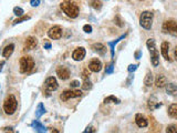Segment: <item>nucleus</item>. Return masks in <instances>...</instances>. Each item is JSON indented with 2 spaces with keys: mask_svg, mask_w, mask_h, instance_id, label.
I'll return each instance as SVG.
<instances>
[{
  "mask_svg": "<svg viewBox=\"0 0 177 133\" xmlns=\"http://www.w3.org/2000/svg\"><path fill=\"white\" fill-rule=\"evenodd\" d=\"M61 9L63 10L65 15L68 16L70 18H77L79 16V7L78 5L74 1L72 0H64V1H62L61 5H60Z\"/></svg>",
  "mask_w": 177,
  "mask_h": 133,
  "instance_id": "obj_1",
  "label": "nucleus"
},
{
  "mask_svg": "<svg viewBox=\"0 0 177 133\" xmlns=\"http://www.w3.org/2000/svg\"><path fill=\"white\" fill-rule=\"evenodd\" d=\"M147 48L150 53V60H152V65L154 67H157L159 65V54L158 51L156 49V44H155V40L153 38H150L146 42Z\"/></svg>",
  "mask_w": 177,
  "mask_h": 133,
  "instance_id": "obj_2",
  "label": "nucleus"
},
{
  "mask_svg": "<svg viewBox=\"0 0 177 133\" xmlns=\"http://www.w3.org/2000/svg\"><path fill=\"white\" fill-rule=\"evenodd\" d=\"M17 106H18V102H17V99H16L15 95H9L7 98L5 102H3V110L7 114L11 115L16 112L17 110Z\"/></svg>",
  "mask_w": 177,
  "mask_h": 133,
  "instance_id": "obj_3",
  "label": "nucleus"
},
{
  "mask_svg": "<svg viewBox=\"0 0 177 133\" xmlns=\"http://www.w3.org/2000/svg\"><path fill=\"white\" fill-rule=\"evenodd\" d=\"M153 13L150 11H143L141 17H139V24H141L144 29L150 30L153 24Z\"/></svg>",
  "mask_w": 177,
  "mask_h": 133,
  "instance_id": "obj_4",
  "label": "nucleus"
},
{
  "mask_svg": "<svg viewBox=\"0 0 177 133\" xmlns=\"http://www.w3.org/2000/svg\"><path fill=\"white\" fill-rule=\"evenodd\" d=\"M33 67H34V61L31 57L26 56L22 57L20 59V72L21 73H27V72H30L32 70Z\"/></svg>",
  "mask_w": 177,
  "mask_h": 133,
  "instance_id": "obj_5",
  "label": "nucleus"
},
{
  "mask_svg": "<svg viewBox=\"0 0 177 133\" xmlns=\"http://www.w3.org/2000/svg\"><path fill=\"white\" fill-rule=\"evenodd\" d=\"M163 31L172 35H177V22L175 20H167L163 24Z\"/></svg>",
  "mask_w": 177,
  "mask_h": 133,
  "instance_id": "obj_6",
  "label": "nucleus"
},
{
  "mask_svg": "<svg viewBox=\"0 0 177 133\" xmlns=\"http://www.w3.org/2000/svg\"><path fill=\"white\" fill-rule=\"evenodd\" d=\"M82 95V91L81 90H65L60 98H61L62 101H68L70 99H73V98H78Z\"/></svg>",
  "mask_w": 177,
  "mask_h": 133,
  "instance_id": "obj_7",
  "label": "nucleus"
},
{
  "mask_svg": "<svg viewBox=\"0 0 177 133\" xmlns=\"http://www.w3.org/2000/svg\"><path fill=\"white\" fill-rule=\"evenodd\" d=\"M44 89L47 92L56 91L58 89V81L54 77H49L44 82Z\"/></svg>",
  "mask_w": 177,
  "mask_h": 133,
  "instance_id": "obj_8",
  "label": "nucleus"
},
{
  "mask_svg": "<svg viewBox=\"0 0 177 133\" xmlns=\"http://www.w3.org/2000/svg\"><path fill=\"white\" fill-rule=\"evenodd\" d=\"M48 35H49L51 39H53V40H58V39H60L62 37L61 27L54 26V27H52V28H50L49 31H48Z\"/></svg>",
  "mask_w": 177,
  "mask_h": 133,
  "instance_id": "obj_9",
  "label": "nucleus"
},
{
  "mask_svg": "<svg viewBox=\"0 0 177 133\" xmlns=\"http://www.w3.org/2000/svg\"><path fill=\"white\" fill-rule=\"evenodd\" d=\"M88 69L92 71V72H100L102 70V62L99 59H92L88 63Z\"/></svg>",
  "mask_w": 177,
  "mask_h": 133,
  "instance_id": "obj_10",
  "label": "nucleus"
},
{
  "mask_svg": "<svg viewBox=\"0 0 177 133\" xmlns=\"http://www.w3.org/2000/svg\"><path fill=\"white\" fill-rule=\"evenodd\" d=\"M38 46V39L35 37H28L24 42V49L26 50H32Z\"/></svg>",
  "mask_w": 177,
  "mask_h": 133,
  "instance_id": "obj_11",
  "label": "nucleus"
},
{
  "mask_svg": "<svg viewBox=\"0 0 177 133\" xmlns=\"http://www.w3.org/2000/svg\"><path fill=\"white\" fill-rule=\"evenodd\" d=\"M85 49L84 48H77L72 53V58H73L75 61H81V60L84 59L85 57Z\"/></svg>",
  "mask_w": 177,
  "mask_h": 133,
  "instance_id": "obj_12",
  "label": "nucleus"
},
{
  "mask_svg": "<svg viewBox=\"0 0 177 133\" xmlns=\"http://www.w3.org/2000/svg\"><path fill=\"white\" fill-rule=\"evenodd\" d=\"M56 74L61 80H68L70 78V71L65 67H59L56 69Z\"/></svg>",
  "mask_w": 177,
  "mask_h": 133,
  "instance_id": "obj_13",
  "label": "nucleus"
},
{
  "mask_svg": "<svg viewBox=\"0 0 177 133\" xmlns=\"http://www.w3.org/2000/svg\"><path fill=\"white\" fill-rule=\"evenodd\" d=\"M135 122H136V124H137V127H146L148 125L147 119L145 118L144 115L139 114H139H136Z\"/></svg>",
  "mask_w": 177,
  "mask_h": 133,
  "instance_id": "obj_14",
  "label": "nucleus"
},
{
  "mask_svg": "<svg viewBox=\"0 0 177 133\" xmlns=\"http://www.w3.org/2000/svg\"><path fill=\"white\" fill-rule=\"evenodd\" d=\"M91 49L94 52H96L97 54H101V56H103V54H105L106 52V48L104 44L102 43H94L91 46Z\"/></svg>",
  "mask_w": 177,
  "mask_h": 133,
  "instance_id": "obj_15",
  "label": "nucleus"
},
{
  "mask_svg": "<svg viewBox=\"0 0 177 133\" xmlns=\"http://www.w3.org/2000/svg\"><path fill=\"white\" fill-rule=\"evenodd\" d=\"M161 52H162V56L166 60H169V43L167 41H164L162 43V46H161Z\"/></svg>",
  "mask_w": 177,
  "mask_h": 133,
  "instance_id": "obj_16",
  "label": "nucleus"
},
{
  "mask_svg": "<svg viewBox=\"0 0 177 133\" xmlns=\"http://www.w3.org/2000/svg\"><path fill=\"white\" fill-rule=\"evenodd\" d=\"M155 84H156L157 88H163L167 84V78L164 76V74H158L155 80Z\"/></svg>",
  "mask_w": 177,
  "mask_h": 133,
  "instance_id": "obj_17",
  "label": "nucleus"
},
{
  "mask_svg": "<svg viewBox=\"0 0 177 133\" xmlns=\"http://www.w3.org/2000/svg\"><path fill=\"white\" fill-rule=\"evenodd\" d=\"M162 105V103L161 102H158V100H157L156 97H154V95H152V97L148 99V108H150V110H155L157 109L158 106Z\"/></svg>",
  "mask_w": 177,
  "mask_h": 133,
  "instance_id": "obj_18",
  "label": "nucleus"
},
{
  "mask_svg": "<svg viewBox=\"0 0 177 133\" xmlns=\"http://www.w3.org/2000/svg\"><path fill=\"white\" fill-rule=\"evenodd\" d=\"M32 127L35 129L37 133H47V127H44L42 123H40L39 121H33Z\"/></svg>",
  "mask_w": 177,
  "mask_h": 133,
  "instance_id": "obj_19",
  "label": "nucleus"
},
{
  "mask_svg": "<svg viewBox=\"0 0 177 133\" xmlns=\"http://www.w3.org/2000/svg\"><path fill=\"white\" fill-rule=\"evenodd\" d=\"M166 92H167L168 94L176 97L177 95V86L175 84V83H168V84H166Z\"/></svg>",
  "mask_w": 177,
  "mask_h": 133,
  "instance_id": "obj_20",
  "label": "nucleus"
},
{
  "mask_svg": "<svg viewBox=\"0 0 177 133\" xmlns=\"http://www.w3.org/2000/svg\"><path fill=\"white\" fill-rule=\"evenodd\" d=\"M13 50H15V44H13V43L8 44V46H7V47L5 48V49H3L2 56L5 57V58H9V57H10L12 54Z\"/></svg>",
  "mask_w": 177,
  "mask_h": 133,
  "instance_id": "obj_21",
  "label": "nucleus"
},
{
  "mask_svg": "<svg viewBox=\"0 0 177 133\" xmlns=\"http://www.w3.org/2000/svg\"><path fill=\"white\" fill-rule=\"evenodd\" d=\"M168 114L169 116L174 119H177V103H173L168 108Z\"/></svg>",
  "mask_w": 177,
  "mask_h": 133,
  "instance_id": "obj_22",
  "label": "nucleus"
},
{
  "mask_svg": "<svg viewBox=\"0 0 177 133\" xmlns=\"http://www.w3.org/2000/svg\"><path fill=\"white\" fill-rule=\"evenodd\" d=\"M153 81H154V77H153V73L148 71L146 76H145V79H144V84L146 87H150L153 84Z\"/></svg>",
  "mask_w": 177,
  "mask_h": 133,
  "instance_id": "obj_23",
  "label": "nucleus"
},
{
  "mask_svg": "<svg viewBox=\"0 0 177 133\" xmlns=\"http://www.w3.org/2000/svg\"><path fill=\"white\" fill-rule=\"evenodd\" d=\"M125 35H121L120 38H118V39H116V40H115V41H113V42H109L110 49H111V56H112V58H113V57H114V49H115V44L117 43L118 41H121L122 39H124V38H125Z\"/></svg>",
  "mask_w": 177,
  "mask_h": 133,
  "instance_id": "obj_24",
  "label": "nucleus"
},
{
  "mask_svg": "<svg viewBox=\"0 0 177 133\" xmlns=\"http://www.w3.org/2000/svg\"><path fill=\"white\" fill-rule=\"evenodd\" d=\"M44 113H45V108H44V105L42 103H39L38 106H37V110H35V116L40 118Z\"/></svg>",
  "mask_w": 177,
  "mask_h": 133,
  "instance_id": "obj_25",
  "label": "nucleus"
},
{
  "mask_svg": "<svg viewBox=\"0 0 177 133\" xmlns=\"http://www.w3.org/2000/svg\"><path fill=\"white\" fill-rule=\"evenodd\" d=\"M121 102L120 101V99H117L116 97H114V95H110V97H107V98H105L104 99V103H116V104H118Z\"/></svg>",
  "mask_w": 177,
  "mask_h": 133,
  "instance_id": "obj_26",
  "label": "nucleus"
},
{
  "mask_svg": "<svg viewBox=\"0 0 177 133\" xmlns=\"http://www.w3.org/2000/svg\"><path fill=\"white\" fill-rule=\"evenodd\" d=\"M29 19H30V16H21V17H19L18 19H16V20L13 21V26L18 24H21V22H23V21L29 20Z\"/></svg>",
  "mask_w": 177,
  "mask_h": 133,
  "instance_id": "obj_27",
  "label": "nucleus"
},
{
  "mask_svg": "<svg viewBox=\"0 0 177 133\" xmlns=\"http://www.w3.org/2000/svg\"><path fill=\"white\" fill-rule=\"evenodd\" d=\"M166 133H177V125L176 124H171L166 127Z\"/></svg>",
  "mask_w": 177,
  "mask_h": 133,
  "instance_id": "obj_28",
  "label": "nucleus"
},
{
  "mask_svg": "<svg viewBox=\"0 0 177 133\" xmlns=\"http://www.w3.org/2000/svg\"><path fill=\"white\" fill-rule=\"evenodd\" d=\"M91 5H92V7L95 9V10H100V9L102 8V2L99 1V0H92Z\"/></svg>",
  "mask_w": 177,
  "mask_h": 133,
  "instance_id": "obj_29",
  "label": "nucleus"
},
{
  "mask_svg": "<svg viewBox=\"0 0 177 133\" xmlns=\"http://www.w3.org/2000/svg\"><path fill=\"white\" fill-rule=\"evenodd\" d=\"M13 13H15L16 16H18V17H21V16H23L24 11H23V9L20 8V7H15V8H13Z\"/></svg>",
  "mask_w": 177,
  "mask_h": 133,
  "instance_id": "obj_30",
  "label": "nucleus"
},
{
  "mask_svg": "<svg viewBox=\"0 0 177 133\" xmlns=\"http://www.w3.org/2000/svg\"><path fill=\"white\" fill-rule=\"evenodd\" d=\"M92 88V82L90 81L88 79L84 80L83 81V84H82V89H84V90H88V89Z\"/></svg>",
  "mask_w": 177,
  "mask_h": 133,
  "instance_id": "obj_31",
  "label": "nucleus"
},
{
  "mask_svg": "<svg viewBox=\"0 0 177 133\" xmlns=\"http://www.w3.org/2000/svg\"><path fill=\"white\" fill-rule=\"evenodd\" d=\"M113 70H114V65H113V63H110V65L105 68V73L106 74L113 73Z\"/></svg>",
  "mask_w": 177,
  "mask_h": 133,
  "instance_id": "obj_32",
  "label": "nucleus"
},
{
  "mask_svg": "<svg viewBox=\"0 0 177 133\" xmlns=\"http://www.w3.org/2000/svg\"><path fill=\"white\" fill-rule=\"evenodd\" d=\"M114 22H115V24H117L118 27H123V24H123V21L121 20V18L118 17V16H116V17L114 18Z\"/></svg>",
  "mask_w": 177,
  "mask_h": 133,
  "instance_id": "obj_33",
  "label": "nucleus"
},
{
  "mask_svg": "<svg viewBox=\"0 0 177 133\" xmlns=\"http://www.w3.org/2000/svg\"><path fill=\"white\" fill-rule=\"evenodd\" d=\"M88 77H90V72H88V69H84L82 72V78L84 80H86V79H88Z\"/></svg>",
  "mask_w": 177,
  "mask_h": 133,
  "instance_id": "obj_34",
  "label": "nucleus"
},
{
  "mask_svg": "<svg viewBox=\"0 0 177 133\" xmlns=\"http://www.w3.org/2000/svg\"><path fill=\"white\" fill-rule=\"evenodd\" d=\"M83 30H84V32L86 33H91L92 32V27L90 24H85V26L83 27Z\"/></svg>",
  "mask_w": 177,
  "mask_h": 133,
  "instance_id": "obj_35",
  "label": "nucleus"
},
{
  "mask_svg": "<svg viewBox=\"0 0 177 133\" xmlns=\"http://www.w3.org/2000/svg\"><path fill=\"white\" fill-rule=\"evenodd\" d=\"M137 67H139L137 65H128V68H127V70H128V72H134V71L137 69Z\"/></svg>",
  "mask_w": 177,
  "mask_h": 133,
  "instance_id": "obj_36",
  "label": "nucleus"
},
{
  "mask_svg": "<svg viewBox=\"0 0 177 133\" xmlns=\"http://www.w3.org/2000/svg\"><path fill=\"white\" fill-rule=\"evenodd\" d=\"M30 5L32 7H38L40 5V0H31L30 1Z\"/></svg>",
  "mask_w": 177,
  "mask_h": 133,
  "instance_id": "obj_37",
  "label": "nucleus"
},
{
  "mask_svg": "<svg viewBox=\"0 0 177 133\" xmlns=\"http://www.w3.org/2000/svg\"><path fill=\"white\" fill-rule=\"evenodd\" d=\"M71 88H77L78 86H80V82L79 81H77V80H74V81H72V82L70 83Z\"/></svg>",
  "mask_w": 177,
  "mask_h": 133,
  "instance_id": "obj_38",
  "label": "nucleus"
},
{
  "mask_svg": "<svg viewBox=\"0 0 177 133\" xmlns=\"http://www.w3.org/2000/svg\"><path fill=\"white\" fill-rule=\"evenodd\" d=\"M5 133H13V130H12V127H5L3 129Z\"/></svg>",
  "mask_w": 177,
  "mask_h": 133,
  "instance_id": "obj_39",
  "label": "nucleus"
},
{
  "mask_svg": "<svg viewBox=\"0 0 177 133\" xmlns=\"http://www.w3.org/2000/svg\"><path fill=\"white\" fill-rule=\"evenodd\" d=\"M43 46H44V48H45V49H50V48H51V43H50V42H48V41H44Z\"/></svg>",
  "mask_w": 177,
  "mask_h": 133,
  "instance_id": "obj_40",
  "label": "nucleus"
},
{
  "mask_svg": "<svg viewBox=\"0 0 177 133\" xmlns=\"http://www.w3.org/2000/svg\"><path fill=\"white\" fill-rule=\"evenodd\" d=\"M141 57V51H136L135 52V59H139Z\"/></svg>",
  "mask_w": 177,
  "mask_h": 133,
  "instance_id": "obj_41",
  "label": "nucleus"
},
{
  "mask_svg": "<svg viewBox=\"0 0 177 133\" xmlns=\"http://www.w3.org/2000/svg\"><path fill=\"white\" fill-rule=\"evenodd\" d=\"M5 65V61H0V71L2 70V67Z\"/></svg>",
  "mask_w": 177,
  "mask_h": 133,
  "instance_id": "obj_42",
  "label": "nucleus"
},
{
  "mask_svg": "<svg viewBox=\"0 0 177 133\" xmlns=\"http://www.w3.org/2000/svg\"><path fill=\"white\" fill-rule=\"evenodd\" d=\"M174 57H175V59L177 60V46H176V48H175V51H174Z\"/></svg>",
  "mask_w": 177,
  "mask_h": 133,
  "instance_id": "obj_43",
  "label": "nucleus"
},
{
  "mask_svg": "<svg viewBox=\"0 0 177 133\" xmlns=\"http://www.w3.org/2000/svg\"><path fill=\"white\" fill-rule=\"evenodd\" d=\"M51 133H59V131L56 130V129H53V130H52V132H51Z\"/></svg>",
  "mask_w": 177,
  "mask_h": 133,
  "instance_id": "obj_44",
  "label": "nucleus"
},
{
  "mask_svg": "<svg viewBox=\"0 0 177 133\" xmlns=\"http://www.w3.org/2000/svg\"><path fill=\"white\" fill-rule=\"evenodd\" d=\"M88 130H90V129H88H88H86V130L84 131V132H83V133H88Z\"/></svg>",
  "mask_w": 177,
  "mask_h": 133,
  "instance_id": "obj_45",
  "label": "nucleus"
}]
</instances>
